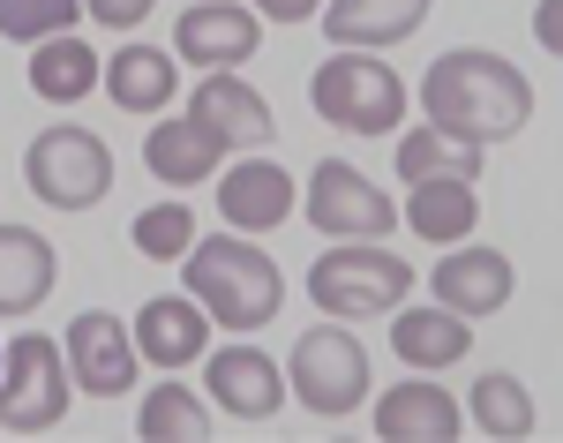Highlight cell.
<instances>
[{
	"mask_svg": "<svg viewBox=\"0 0 563 443\" xmlns=\"http://www.w3.org/2000/svg\"><path fill=\"white\" fill-rule=\"evenodd\" d=\"M421 113H429L435 129L474 135V143H511L533 121V84H526L519 60H504L488 45H459V53H435L429 60Z\"/></svg>",
	"mask_w": 563,
	"mask_h": 443,
	"instance_id": "obj_1",
	"label": "cell"
},
{
	"mask_svg": "<svg viewBox=\"0 0 563 443\" xmlns=\"http://www.w3.org/2000/svg\"><path fill=\"white\" fill-rule=\"evenodd\" d=\"M180 278L188 294L218 315V331H263L271 315L286 309V278L278 264L256 248V233H203L188 256H180Z\"/></svg>",
	"mask_w": 563,
	"mask_h": 443,
	"instance_id": "obj_2",
	"label": "cell"
},
{
	"mask_svg": "<svg viewBox=\"0 0 563 443\" xmlns=\"http://www.w3.org/2000/svg\"><path fill=\"white\" fill-rule=\"evenodd\" d=\"M413 294V264L390 256L384 241H331L316 264H308V301L339 323H361V315H398Z\"/></svg>",
	"mask_w": 563,
	"mask_h": 443,
	"instance_id": "obj_3",
	"label": "cell"
},
{
	"mask_svg": "<svg viewBox=\"0 0 563 443\" xmlns=\"http://www.w3.org/2000/svg\"><path fill=\"white\" fill-rule=\"evenodd\" d=\"M308 106H316V121H331L339 135H390L406 121V84L390 76L376 53L339 45V53L308 76Z\"/></svg>",
	"mask_w": 563,
	"mask_h": 443,
	"instance_id": "obj_4",
	"label": "cell"
},
{
	"mask_svg": "<svg viewBox=\"0 0 563 443\" xmlns=\"http://www.w3.org/2000/svg\"><path fill=\"white\" fill-rule=\"evenodd\" d=\"M23 180L38 188V203H53V211H90L113 188V151H106V135L76 129V121H53L23 151Z\"/></svg>",
	"mask_w": 563,
	"mask_h": 443,
	"instance_id": "obj_5",
	"label": "cell"
},
{
	"mask_svg": "<svg viewBox=\"0 0 563 443\" xmlns=\"http://www.w3.org/2000/svg\"><path fill=\"white\" fill-rule=\"evenodd\" d=\"M68 391H76L68 339L23 331V339L8 346V368H0V429H15V436H45V429L68 413Z\"/></svg>",
	"mask_w": 563,
	"mask_h": 443,
	"instance_id": "obj_6",
	"label": "cell"
},
{
	"mask_svg": "<svg viewBox=\"0 0 563 443\" xmlns=\"http://www.w3.org/2000/svg\"><path fill=\"white\" fill-rule=\"evenodd\" d=\"M286 376H294V399L308 413H323V421H339V413H353V406L368 399V354H361V339H353L339 315L294 339Z\"/></svg>",
	"mask_w": 563,
	"mask_h": 443,
	"instance_id": "obj_7",
	"label": "cell"
},
{
	"mask_svg": "<svg viewBox=\"0 0 563 443\" xmlns=\"http://www.w3.org/2000/svg\"><path fill=\"white\" fill-rule=\"evenodd\" d=\"M301 211H308V225L331 233V241H384L390 225L406 219L384 188L361 174V166H346V158H316V174H308V188H301Z\"/></svg>",
	"mask_w": 563,
	"mask_h": 443,
	"instance_id": "obj_8",
	"label": "cell"
},
{
	"mask_svg": "<svg viewBox=\"0 0 563 443\" xmlns=\"http://www.w3.org/2000/svg\"><path fill=\"white\" fill-rule=\"evenodd\" d=\"M263 8H241V0H188L174 23V53L188 60V68H203V76H218V68H241L249 53L263 45Z\"/></svg>",
	"mask_w": 563,
	"mask_h": 443,
	"instance_id": "obj_9",
	"label": "cell"
},
{
	"mask_svg": "<svg viewBox=\"0 0 563 443\" xmlns=\"http://www.w3.org/2000/svg\"><path fill=\"white\" fill-rule=\"evenodd\" d=\"M203 384H211V399L225 406L233 421H271V413L286 406V391H294V376L263 354V346H249V339L203 354Z\"/></svg>",
	"mask_w": 563,
	"mask_h": 443,
	"instance_id": "obj_10",
	"label": "cell"
},
{
	"mask_svg": "<svg viewBox=\"0 0 563 443\" xmlns=\"http://www.w3.org/2000/svg\"><path fill=\"white\" fill-rule=\"evenodd\" d=\"M135 331L121 323V315L90 309L68 323V368H76V391H90V399H129L135 391Z\"/></svg>",
	"mask_w": 563,
	"mask_h": 443,
	"instance_id": "obj_11",
	"label": "cell"
},
{
	"mask_svg": "<svg viewBox=\"0 0 563 443\" xmlns=\"http://www.w3.org/2000/svg\"><path fill=\"white\" fill-rule=\"evenodd\" d=\"M211 331H218V315L196 294H158V301L135 309V346H143L151 368H166V376L211 354Z\"/></svg>",
	"mask_w": 563,
	"mask_h": 443,
	"instance_id": "obj_12",
	"label": "cell"
},
{
	"mask_svg": "<svg viewBox=\"0 0 563 443\" xmlns=\"http://www.w3.org/2000/svg\"><path fill=\"white\" fill-rule=\"evenodd\" d=\"M294 196H301V188H294V174H286L278 158H241L233 174L218 180V211H225L233 233H271V225H286L301 211Z\"/></svg>",
	"mask_w": 563,
	"mask_h": 443,
	"instance_id": "obj_13",
	"label": "cell"
},
{
	"mask_svg": "<svg viewBox=\"0 0 563 443\" xmlns=\"http://www.w3.org/2000/svg\"><path fill=\"white\" fill-rule=\"evenodd\" d=\"M390 354L406 361L413 376H435V368H451V361L474 354V315L443 309V301H429V309H398L390 315Z\"/></svg>",
	"mask_w": 563,
	"mask_h": 443,
	"instance_id": "obj_14",
	"label": "cell"
},
{
	"mask_svg": "<svg viewBox=\"0 0 563 443\" xmlns=\"http://www.w3.org/2000/svg\"><path fill=\"white\" fill-rule=\"evenodd\" d=\"M435 301L459 315H496L504 301H511V286H519V270H511V256L504 248H451L443 264H435Z\"/></svg>",
	"mask_w": 563,
	"mask_h": 443,
	"instance_id": "obj_15",
	"label": "cell"
},
{
	"mask_svg": "<svg viewBox=\"0 0 563 443\" xmlns=\"http://www.w3.org/2000/svg\"><path fill=\"white\" fill-rule=\"evenodd\" d=\"M466 429V406L443 384H390L376 399V436L384 443H451Z\"/></svg>",
	"mask_w": 563,
	"mask_h": 443,
	"instance_id": "obj_16",
	"label": "cell"
},
{
	"mask_svg": "<svg viewBox=\"0 0 563 443\" xmlns=\"http://www.w3.org/2000/svg\"><path fill=\"white\" fill-rule=\"evenodd\" d=\"M188 113H196V121H211V129L225 135V151H263V143L278 135L271 106L256 98V84H241L233 68L203 76V84H196V98H188Z\"/></svg>",
	"mask_w": 563,
	"mask_h": 443,
	"instance_id": "obj_17",
	"label": "cell"
},
{
	"mask_svg": "<svg viewBox=\"0 0 563 443\" xmlns=\"http://www.w3.org/2000/svg\"><path fill=\"white\" fill-rule=\"evenodd\" d=\"M429 23V0H323V38L353 45V53H376V45H398Z\"/></svg>",
	"mask_w": 563,
	"mask_h": 443,
	"instance_id": "obj_18",
	"label": "cell"
},
{
	"mask_svg": "<svg viewBox=\"0 0 563 443\" xmlns=\"http://www.w3.org/2000/svg\"><path fill=\"white\" fill-rule=\"evenodd\" d=\"M143 166L166 180V188H196V180H211L225 166V135L211 121H196V113H180V121H158L151 143H143Z\"/></svg>",
	"mask_w": 563,
	"mask_h": 443,
	"instance_id": "obj_19",
	"label": "cell"
},
{
	"mask_svg": "<svg viewBox=\"0 0 563 443\" xmlns=\"http://www.w3.org/2000/svg\"><path fill=\"white\" fill-rule=\"evenodd\" d=\"M53 278H60V256L38 225H0V315L45 309Z\"/></svg>",
	"mask_w": 563,
	"mask_h": 443,
	"instance_id": "obj_20",
	"label": "cell"
},
{
	"mask_svg": "<svg viewBox=\"0 0 563 443\" xmlns=\"http://www.w3.org/2000/svg\"><path fill=\"white\" fill-rule=\"evenodd\" d=\"M174 90H180L174 53H158V45L135 38V45H121V53L106 60V98H113L121 113H166Z\"/></svg>",
	"mask_w": 563,
	"mask_h": 443,
	"instance_id": "obj_21",
	"label": "cell"
},
{
	"mask_svg": "<svg viewBox=\"0 0 563 443\" xmlns=\"http://www.w3.org/2000/svg\"><path fill=\"white\" fill-rule=\"evenodd\" d=\"M481 158H488V143H474L459 129H435V121L398 135V180L406 188L413 180H481Z\"/></svg>",
	"mask_w": 563,
	"mask_h": 443,
	"instance_id": "obj_22",
	"label": "cell"
},
{
	"mask_svg": "<svg viewBox=\"0 0 563 443\" xmlns=\"http://www.w3.org/2000/svg\"><path fill=\"white\" fill-rule=\"evenodd\" d=\"M406 225H413L421 241H435V248H459L481 225L474 180H413V188H406Z\"/></svg>",
	"mask_w": 563,
	"mask_h": 443,
	"instance_id": "obj_23",
	"label": "cell"
},
{
	"mask_svg": "<svg viewBox=\"0 0 563 443\" xmlns=\"http://www.w3.org/2000/svg\"><path fill=\"white\" fill-rule=\"evenodd\" d=\"M98 76H106V60L90 53L76 31H60V38L31 45V90L38 98H53V106H76V98H90L98 90Z\"/></svg>",
	"mask_w": 563,
	"mask_h": 443,
	"instance_id": "obj_24",
	"label": "cell"
},
{
	"mask_svg": "<svg viewBox=\"0 0 563 443\" xmlns=\"http://www.w3.org/2000/svg\"><path fill=\"white\" fill-rule=\"evenodd\" d=\"M466 421H474L481 436H496V443H519V436H533V391H526L511 368H488L474 384V399H466Z\"/></svg>",
	"mask_w": 563,
	"mask_h": 443,
	"instance_id": "obj_25",
	"label": "cell"
},
{
	"mask_svg": "<svg viewBox=\"0 0 563 443\" xmlns=\"http://www.w3.org/2000/svg\"><path fill=\"white\" fill-rule=\"evenodd\" d=\"M135 429H143V443H203L211 436V406L188 384H151L143 406H135Z\"/></svg>",
	"mask_w": 563,
	"mask_h": 443,
	"instance_id": "obj_26",
	"label": "cell"
},
{
	"mask_svg": "<svg viewBox=\"0 0 563 443\" xmlns=\"http://www.w3.org/2000/svg\"><path fill=\"white\" fill-rule=\"evenodd\" d=\"M135 256H151V264H180L188 248H196V211L188 203H151V211H135Z\"/></svg>",
	"mask_w": 563,
	"mask_h": 443,
	"instance_id": "obj_27",
	"label": "cell"
},
{
	"mask_svg": "<svg viewBox=\"0 0 563 443\" xmlns=\"http://www.w3.org/2000/svg\"><path fill=\"white\" fill-rule=\"evenodd\" d=\"M76 8L84 0H0V38L45 45V38H60V31H76Z\"/></svg>",
	"mask_w": 563,
	"mask_h": 443,
	"instance_id": "obj_28",
	"label": "cell"
},
{
	"mask_svg": "<svg viewBox=\"0 0 563 443\" xmlns=\"http://www.w3.org/2000/svg\"><path fill=\"white\" fill-rule=\"evenodd\" d=\"M90 23H106V31H135L143 15H151V0H84Z\"/></svg>",
	"mask_w": 563,
	"mask_h": 443,
	"instance_id": "obj_29",
	"label": "cell"
},
{
	"mask_svg": "<svg viewBox=\"0 0 563 443\" xmlns=\"http://www.w3.org/2000/svg\"><path fill=\"white\" fill-rule=\"evenodd\" d=\"M533 38L563 60V0H541V8H533Z\"/></svg>",
	"mask_w": 563,
	"mask_h": 443,
	"instance_id": "obj_30",
	"label": "cell"
},
{
	"mask_svg": "<svg viewBox=\"0 0 563 443\" xmlns=\"http://www.w3.org/2000/svg\"><path fill=\"white\" fill-rule=\"evenodd\" d=\"M256 8H263V23H308L323 0H256Z\"/></svg>",
	"mask_w": 563,
	"mask_h": 443,
	"instance_id": "obj_31",
	"label": "cell"
},
{
	"mask_svg": "<svg viewBox=\"0 0 563 443\" xmlns=\"http://www.w3.org/2000/svg\"><path fill=\"white\" fill-rule=\"evenodd\" d=\"M0 368H8V346H0Z\"/></svg>",
	"mask_w": 563,
	"mask_h": 443,
	"instance_id": "obj_32",
	"label": "cell"
}]
</instances>
